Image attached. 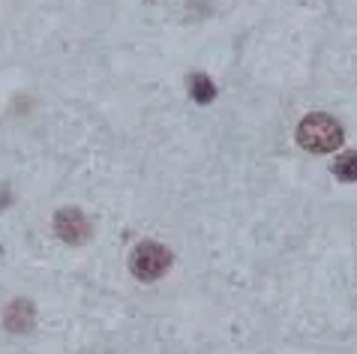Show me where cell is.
<instances>
[{
    "mask_svg": "<svg viewBox=\"0 0 357 354\" xmlns=\"http://www.w3.org/2000/svg\"><path fill=\"white\" fill-rule=\"evenodd\" d=\"M297 144L310 153H331L342 144V126L336 117L315 111L297 123Z\"/></svg>",
    "mask_w": 357,
    "mask_h": 354,
    "instance_id": "cell-1",
    "label": "cell"
},
{
    "mask_svg": "<svg viewBox=\"0 0 357 354\" xmlns=\"http://www.w3.org/2000/svg\"><path fill=\"white\" fill-rule=\"evenodd\" d=\"M168 268H172V252H168L165 247H160V243L144 240V243H138V247L132 249L130 270H132V277H135V279L153 282V279L165 277Z\"/></svg>",
    "mask_w": 357,
    "mask_h": 354,
    "instance_id": "cell-2",
    "label": "cell"
},
{
    "mask_svg": "<svg viewBox=\"0 0 357 354\" xmlns=\"http://www.w3.org/2000/svg\"><path fill=\"white\" fill-rule=\"evenodd\" d=\"M52 225H54L57 238L63 243H73V247H78V243H84L91 238V222H87V216L78 208H61L54 213Z\"/></svg>",
    "mask_w": 357,
    "mask_h": 354,
    "instance_id": "cell-3",
    "label": "cell"
},
{
    "mask_svg": "<svg viewBox=\"0 0 357 354\" xmlns=\"http://www.w3.org/2000/svg\"><path fill=\"white\" fill-rule=\"evenodd\" d=\"M33 321H36V309H33L31 300L18 298V300H13V303H6V309H3V324H6V330H13V333H27V330L33 328Z\"/></svg>",
    "mask_w": 357,
    "mask_h": 354,
    "instance_id": "cell-4",
    "label": "cell"
},
{
    "mask_svg": "<svg viewBox=\"0 0 357 354\" xmlns=\"http://www.w3.org/2000/svg\"><path fill=\"white\" fill-rule=\"evenodd\" d=\"M190 93H192V100H195L198 105H207V102H213L216 87H213V82H211L207 75L195 72V75L190 78Z\"/></svg>",
    "mask_w": 357,
    "mask_h": 354,
    "instance_id": "cell-5",
    "label": "cell"
},
{
    "mask_svg": "<svg viewBox=\"0 0 357 354\" xmlns=\"http://www.w3.org/2000/svg\"><path fill=\"white\" fill-rule=\"evenodd\" d=\"M333 177L342 183H354L357 180V151L342 153L340 160L333 162Z\"/></svg>",
    "mask_w": 357,
    "mask_h": 354,
    "instance_id": "cell-6",
    "label": "cell"
}]
</instances>
